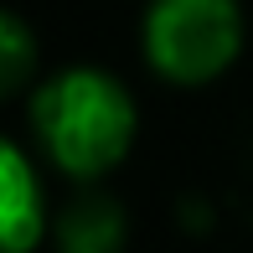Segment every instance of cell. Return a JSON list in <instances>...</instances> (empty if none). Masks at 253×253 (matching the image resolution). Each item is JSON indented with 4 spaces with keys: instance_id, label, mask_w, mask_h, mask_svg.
<instances>
[{
    "instance_id": "1",
    "label": "cell",
    "mask_w": 253,
    "mask_h": 253,
    "mask_svg": "<svg viewBox=\"0 0 253 253\" xmlns=\"http://www.w3.org/2000/svg\"><path fill=\"white\" fill-rule=\"evenodd\" d=\"M47 160L73 181H98L134 150L140 114L119 78L98 67H62L26 103Z\"/></svg>"
},
{
    "instance_id": "5",
    "label": "cell",
    "mask_w": 253,
    "mask_h": 253,
    "mask_svg": "<svg viewBox=\"0 0 253 253\" xmlns=\"http://www.w3.org/2000/svg\"><path fill=\"white\" fill-rule=\"evenodd\" d=\"M31 67H37V37L26 31V21H21L16 10H5V16H0V88H5V93L26 88Z\"/></svg>"
},
{
    "instance_id": "4",
    "label": "cell",
    "mask_w": 253,
    "mask_h": 253,
    "mask_svg": "<svg viewBox=\"0 0 253 253\" xmlns=\"http://www.w3.org/2000/svg\"><path fill=\"white\" fill-rule=\"evenodd\" d=\"M124 212L109 197H83L57 222V248L62 253H119L124 248Z\"/></svg>"
},
{
    "instance_id": "2",
    "label": "cell",
    "mask_w": 253,
    "mask_h": 253,
    "mask_svg": "<svg viewBox=\"0 0 253 253\" xmlns=\"http://www.w3.org/2000/svg\"><path fill=\"white\" fill-rule=\"evenodd\" d=\"M238 52H243L238 0H150L145 10V62L166 83H212L238 62Z\"/></svg>"
},
{
    "instance_id": "3",
    "label": "cell",
    "mask_w": 253,
    "mask_h": 253,
    "mask_svg": "<svg viewBox=\"0 0 253 253\" xmlns=\"http://www.w3.org/2000/svg\"><path fill=\"white\" fill-rule=\"evenodd\" d=\"M47 233V191L16 140L0 145V248L31 253Z\"/></svg>"
}]
</instances>
